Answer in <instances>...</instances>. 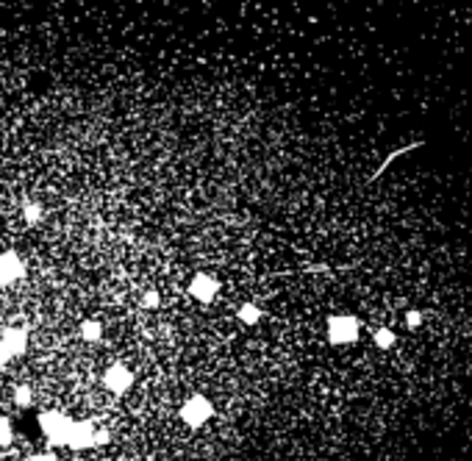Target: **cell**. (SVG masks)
I'll return each instance as SVG.
<instances>
[{
    "mask_svg": "<svg viewBox=\"0 0 472 461\" xmlns=\"http://www.w3.org/2000/svg\"><path fill=\"white\" fill-rule=\"evenodd\" d=\"M42 217H45L42 203L28 200L25 206H22V220H25V225H39V223H42Z\"/></svg>",
    "mask_w": 472,
    "mask_h": 461,
    "instance_id": "cell-11",
    "label": "cell"
},
{
    "mask_svg": "<svg viewBox=\"0 0 472 461\" xmlns=\"http://www.w3.org/2000/svg\"><path fill=\"white\" fill-rule=\"evenodd\" d=\"M36 425L42 431L45 442L53 447H64L67 445V433H70V425H72V417H67L64 411L58 408H48L36 417Z\"/></svg>",
    "mask_w": 472,
    "mask_h": 461,
    "instance_id": "cell-1",
    "label": "cell"
},
{
    "mask_svg": "<svg viewBox=\"0 0 472 461\" xmlns=\"http://www.w3.org/2000/svg\"><path fill=\"white\" fill-rule=\"evenodd\" d=\"M178 417H181V422L186 428H192V431H198V428H203L209 419L214 417V403L209 395H189V398L181 403V408H178Z\"/></svg>",
    "mask_w": 472,
    "mask_h": 461,
    "instance_id": "cell-2",
    "label": "cell"
},
{
    "mask_svg": "<svg viewBox=\"0 0 472 461\" xmlns=\"http://www.w3.org/2000/svg\"><path fill=\"white\" fill-rule=\"evenodd\" d=\"M11 442H14V425L6 414H0V450H6Z\"/></svg>",
    "mask_w": 472,
    "mask_h": 461,
    "instance_id": "cell-13",
    "label": "cell"
},
{
    "mask_svg": "<svg viewBox=\"0 0 472 461\" xmlns=\"http://www.w3.org/2000/svg\"><path fill=\"white\" fill-rule=\"evenodd\" d=\"M11 398H14V405H20V408H28V405L34 403V389H31L28 384H17L14 392H11Z\"/></svg>",
    "mask_w": 472,
    "mask_h": 461,
    "instance_id": "cell-12",
    "label": "cell"
},
{
    "mask_svg": "<svg viewBox=\"0 0 472 461\" xmlns=\"http://www.w3.org/2000/svg\"><path fill=\"white\" fill-rule=\"evenodd\" d=\"M186 292H189L192 300L206 306V303H214V297L219 294V281L211 273H195L186 284Z\"/></svg>",
    "mask_w": 472,
    "mask_h": 461,
    "instance_id": "cell-6",
    "label": "cell"
},
{
    "mask_svg": "<svg viewBox=\"0 0 472 461\" xmlns=\"http://www.w3.org/2000/svg\"><path fill=\"white\" fill-rule=\"evenodd\" d=\"M0 461H3V459H0Z\"/></svg>",
    "mask_w": 472,
    "mask_h": 461,
    "instance_id": "cell-20",
    "label": "cell"
},
{
    "mask_svg": "<svg viewBox=\"0 0 472 461\" xmlns=\"http://www.w3.org/2000/svg\"><path fill=\"white\" fill-rule=\"evenodd\" d=\"M236 320L242 322V325H259L261 322V308L256 306V303H242L239 308H236Z\"/></svg>",
    "mask_w": 472,
    "mask_h": 461,
    "instance_id": "cell-10",
    "label": "cell"
},
{
    "mask_svg": "<svg viewBox=\"0 0 472 461\" xmlns=\"http://www.w3.org/2000/svg\"><path fill=\"white\" fill-rule=\"evenodd\" d=\"M372 342L381 350H389V347H395V334H392V328H378L372 336Z\"/></svg>",
    "mask_w": 472,
    "mask_h": 461,
    "instance_id": "cell-14",
    "label": "cell"
},
{
    "mask_svg": "<svg viewBox=\"0 0 472 461\" xmlns=\"http://www.w3.org/2000/svg\"><path fill=\"white\" fill-rule=\"evenodd\" d=\"M95 431H98V422L95 419H72L70 433H67V445L70 450L81 453V450H89L95 447Z\"/></svg>",
    "mask_w": 472,
    "mask_h": 461,
    "instance_id": "cell-4",
    "label": "cell"
},
{
    "mask_svg": "<svg viewBox=\"0 0 472 461\" xmlns=\"http://www.w3.org/2000/svg\"><path fill=\"white\" fill-rule=\"evenodd\" d=\"M406 325H409L411 331H414V328H420V325H422V311H417V308H411L409 314H406Z\"/></svg>",
    "mask_w": 472,
    "mask_h": 461,
    "instance_id": "cell-17",
    "label": "cell"
},
{
    "mask_svg": "<svg viewBox=\"0 0 472 461\" xmlns=\"http://www.w3.org/2000/svg\"><path fill=\"white\" fill-rule=\"evenodd\" d=\"M28 461H58V456L53 453V450H39V453H34Z\"/></svg>",
    "mask_w": 472,
    "mask_h": 461,
    "instance_id": "cell-18",
    "label": "cell"
},
{
    "mask_svg": "<svg viewBox=\"0 0 472 461\" xmlns=\"http://www.w3.org/2000/svg\"><path fill=\"white\" fill-rule=\"evenodd\" d=\"M361 334V322L353 314H331L325 320V336L331 345H353Z\"/></svg>",
    "mask_w": 472,
    "mask_h": 461,
    "instance_id": "cell-3",
    "label": "cell"
},
{
    "mask_svg": "<svg viewBox=\"0 0 472 461\" xmlns=\"http://www.w3.org/2000/svg\"><path fill=\"white\" fill-rule=\"evenodd\" d=\"M25 273H28V267H25V261L20 259V253L17 250H3L0 253V289L22 281Z\"/></svg>",
    "mask_w": 472,
    "mask_h": 461,
    "instance_id": "cell-7",
    "label": "cell"
},
{
    "mask_svg": "<svg viewBox=\"0 0 472 461\" xmlns=\"http://www.w3.org/2000/svg\"><path fill=\"white\" fill-rule=\"evenodd\" d=\"M108 442H111V431L106 425H98V431H95V447H103Z\"/></svg>",
    "mask_w": 472,
    "mask_h": 461,
    "instance_id": "cell-16",
    "label": "cell"
},
{
    "mask_svg": "<svg viewBox=\"0 0 472 461\" xmlns=\"http://www.w3.org/2000/svg\"><path fill=\"white\" fill-rule=\"evenodd\" d=\"M0 345L8 353V358H20L28 353V331L17 328V325H6L0 331Z\"/></svg>",
    "mask_w": 472,
    "mask_h": 461,
    "instance_id": "cell-8",
    "label": "cell"
},
{
    "mask_svg": "<svg viewBox=\"0 0 472 461\" xmlns=\"http://www.w3.org/2000/svg\"><path fill=\"white\" fill-rule=\"evenodd\" d=\"M78 336L84 342H100L103 339V322L95 320V317H86V320L78 322Z\"/></svg>",
    "mask_w": 472,
    "mask_h": 461,
    "instance_id": "cell-9",
    "label": "cell"
},
{
    "mask_svg": "<svg viewBox=\"0 0 472 461\" xmlns=\"http://www.w3.org/2000/svg\"><path fill=\"white\" fill-rule=\"evenodd\" d=\"M161 306V294L156 292V289H148V292H142V308H148V311H153V308Z\"/></svg>",
    "mask_w": 472,
    "mask_h": 461,
    "instance_id": "cell-15",
    "label": "cell"
},
{
    "mask_svg": "<svg viewBox=\"0 0 472 461\" xmlns=\"http://www.w3.org/2000/svg\"><path fill=\"white\" fill-rule=\"evenodd\" d=\"M8 361H11V358H8V353L3 350V345H0V370H3V367H6Z\"/></svg>",
    "mask_w": 472,
    "mask_h": 461,
    "instance_id": "cell-19",
    "label": "cell"
},
{
    "mask_svg": "<svg viewBox=\"0 0 472 461\" xmlns=\"http://www.w3.org/2000/svg\"><path fill=\"white\" fill-rule=\"evenodd\" d=\"M103 386H106L111 395H128V392L134 389V372L128 370L125 364H120V361H114V364H108L106 367V372H103Z\"/></svg>",
    "mask_w": 472,
    "mask_h": 461,
    "instance_id": "cell-5",
    "label": "cell"
}]
</instances>
